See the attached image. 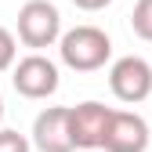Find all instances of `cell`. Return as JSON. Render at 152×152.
Listing matches in <instances>:
<instances>
[{
    "instance_id": "6da1fadb",
    "label": "cell",
    "mask_w": 152,
    "mask_h": 152,
    "mask_svg": "<svg viewBox=\"0 0 152 152\" xmlns=\"http://www.w3.org/2000/svg\"><path fill=\"white\" fill-rule=\"evenodd\" d=\"M58 54L72 72H98L112 58V40L98 26H76L58 36Z\"/></svg>"
},
{
    "instance_id": "5b68a950",
    "label": "cell",
    "mask_w": 152,
    "mask_h": 152,
    "mask_svg": "<svg viewBox=\"0 0 152 152\" xmlns=\"http://www.w3.org/2000/svg\"><path fill=\"white\" fill-rule=\"evenodd\" d=\"M148 123L138 116V112H127V109H112L109 127H105V138L102 148L105 152H148Z\"/></svg>"
},
{
    "instance_id": "9c48e42d",
    "label": "cell",
    "mask_w": 152,
    "mask_h": 152,
    "mask_svg": "<svg viewBox=\"0 0 152 152\" xmlns=\"http://www.w3.org/2000/svg\"><path fill=\"white\" fill-rule=\"evenodd\" d=\"M18 58V40H15V33L0 26V72H7Z\"/></svg>"
},
{
    "instance_id": "3957f363",
    "label": "cell",
    "mask_w": 152,
    "mask_h": 152,
    "mask_svg": "<svg viewBox=\"0 0 152 152\" xmlns=\"http://www.w3.org/2000/svg\"><path fill=\"white\" fill-rule=\"evenodd\" d=\"M11 83H15V91L22 94V98L44 102V98H51V94L58 91L62 76H58V65H54L51 58H44L40 51H33L22 62L11 65Z\"/></svg>"
},
{
    "instance_id": "8992f818",
    "label": "cell",
    "mask_w": 152,
    "mask_h": 152,
    "mask_svg": "<svg viewBox=\"0 0 152 152\" xmlns=\"http://www.w3.org/2000/svg\"><path fill=\"white\" fill-rule=\"evenodd\" d=\"M112 109L102 102H80L69 109V138L72 148H102L105 127H109Z\"/></svg>"
},
{
    "instance_id": "ba28073f",
    "label": "cell",
    "mask_w": 152,
    "mask_h": 152,
    "mask_svg": "<svg viewBox=\"0 0 152 152\" xmlns=\"http://www.w3.org/2000/svg\"><path fill=\"white\" fill-rule=\"evenodd\" d=\"M130 29H134L145 44H152V0H138L130 11Z\"/></svg>"
},
{
    "instance_id": "30bf717a",
    "label": "cell",
    "mask_w": 152,
    "mask_h": 152,
    "mask_svg": "<svg viewBox=\"0 0 152 152\" xmlns=\"http://www.w3.org/2000/svg\"><path fill=\"white\" fill-rule=\"evenodd\" d=\"M29 138L18 130H0V152H29Z\"/></svg>"
},
{
    "instance_id": "277c9868",
    "label": "cell",
    "mask_w": 152,
    "mask_h": 152,
    "mask_svg": "<svg viewBox=\"0 0 152 152\" xmlns=\"http://www.w3.org/2000/svg\"><path fill=\"white\" fill-rule=\"evenodd\" d=\"M109 87L123 105H138V102L152 98V65L141 54H123L109 69Z\"/></svg>"
},
{
    "instance_id": "52a82bcc",
    "label": "cell",
    "mask_w": 152,
    "mask_h": 152,
    "mask_svg": "<svg viewBox=\"0 0 152 152\" xmlns=\"http://www.w3.org/2000/svg\"><path fill=\"white\" fill-rule=\"evenodd\" d=\"M29 145H33L36 152H72V138H69V109H65V105H47L44 112H36Z\"/></svg>"
},
{
    "instance_id": "7a4b0ae2",
    "label": "cell",
    "mask_w": 152,
    "mask_h": 152,
    "mask_svg": "<svg viewBox=\"0 0 152 152\" xmlns=\"http://www.w3.org/2000/svg\"><path fill=\"white\" fill-rule=\"evenodd\" d=\"M62 36V15L51 0H26L18 7V40L33 51H44L58 44Z\"/></svg>"
},
{
    "instance_id": "7c38bea8",
    "label": "cell",
    "mask_w": 152,
    "mask_h": 152,
    "mask_svg": "<svg viewBox=\"0 0 152 152\" xmlns=\"http://www.w3.org/2000/svg\"><path fill=\"white\" fill-rule=\"evenodd\" d=\"M0 120H4V98H0Z\"/></svg>"
},
{
    "instance_id": "8fae6325",
    "label": "cell",
    "mask_w": 152,
    "mask_h": 152,
    "mask_svg": "<svg viewBox=\"0 0 152 152\" xmlns=\"http://www.w3.org/2000/svg\"><path fill=\"white\" fill-rule=\"evenodd\" d=\"M72 4L80 7V11H102V7H109V4H112V0H72Z\"/></svg>"
}]
</instances>
